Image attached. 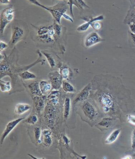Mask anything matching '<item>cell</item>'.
Returning <instances> with one entry per match:
<instances>
[{"instance_id":"cell-1","label":"cell","mask_w":135,"mask_h":159,"mask_svg":"<svg viewBox=\"0 0 135 159\" xmlns=\"http://www.w3.org/2000/svg\"><path fill=\"white\" fill-rule=\"evenodd\" d=\"M28 27L26 23L23 21H15L12 25V35L9 41L10 48H12L17 43L25 37L28 33Z\"/></svg>"},{"instance_id":"cell-2","label":"cell","mask_w":135,"mask_h":159,"mask_svg":"<svg viewBox=\"0 0 135 159\" xmlns=\"http://www.w3.org/2000/svg\"><path fill=\"white\" fill-rule=\"evenodd\" d=\"M98 101L105 113H112L115 110V99L112 94L108 92H104L99 93L98 95Z\"/></svg>"},{"instance_id":"cell-3","label":"cell","mask_w":135,"mask_h":159,"mask_svg":"<svg viewBox=\"0 0 135 159\" xmlns=\"http://www.w3.org/2000/svg\"><path fill=\"white\" fill-rule=\"evenodd\" d=\"M67 9L68 7L65 2H60L52 7H47L46 10L51 13L55 21L61 25V19L63 14L66 12Z\"/></svg>"},{"instance_id":"cell-4","label":"cell","mask_w":135,"mask_h":159,"mask_svg":"<svg viewBox=\"0 0 135 159\" xmlns=\"http://www.w3.org/2000/svg\"><path fill=\"white\" fill-rule=\"evenodd\" d=\"M14 10L12 7L6 8L1 13L0 24V31L1 35H3L7 25L13 21L14 19Z\"/></svg>"},{"instance_id":"cell-5","label":"cell","mask_w":135,"mask_h":159,"mask_svg":"<svg viewBox=\"0 0 135 159\" xmlns=\"http://www.w3.org/2000/svg\"><path fill=\"white\" fill-rule=\"evenodd\" d=\"M81 110L84 116L90 120L94 121L98 116V111L93 105L88 101L83 102Z\"/></svg>"},{"instance_id":"cell-6","label":"cell","mask_w":135,"mask_h":159,"mask_svg":"<svg viewBox=\"0 0 135 159\" xmlns=\"http://www.w3.org/2000/svg\"><path fill=\"white\" fill-rule=\"evenodd\" d=\"M50 83H51L52 89L59 90L61 88L63 82V78L58 71H54L49 73L48 75Z\"/></svg>"},{"instance_id":"cell-7","label":"cell","mask_w":135,"mask_h":159,"mask_svg":"<svg viewBox=\"0 0 135 159\" xmlns=\"http://www.w3.org/2000/svg\"><path fill=\"white\" fill-rule=\"evenodd\" d=\"M25 119V117H22V118L16 119V120L9 122L7 124L5 129H4L3 132L2 133L1 137V140H0L1 145H2L3 144L5 139L10 134V133L12 131V130L14 129V128Z\"/></svg>"},{"instance_id":"cell-8","label":"cell","mask_w":135,"mask_h":159,"mask_svg":"<svg viewBox=\"0 0 135 159\" xmlns=\"http://www.w3.org/2000/svg\"><path fill=\"white\" fill-rule=\"evenodd\" d=\"M105 41L102 38L98 33L96 32H92L88 34L85 38L84 40V45L86 48H90L95 44L101 43Z\"/></svg>"},{"instance_id":"cell-9","label":"cell","mask_w":135,"mask_h":159,"mask_svg":"<svg viewBox=\"0 0 135 159\" xmlns=\"http://www.w3.org/2000/svg\"><path fill=\"white\" fill-rule=\"evenodd\" d=\"M91 87H92L91 84H89L88 85H86V86L84 87V88L79 92L73 101L74 104H77L79 102H83L84 101L88 99L90 95V92L91 89Z\"/></svg>"},{"instance_id":"cell-10","label":"cell","mask_w":135,"mask_h":159,"mask_svg":"<svg viewBox=\"0 0 135 159\" xmlns=\"http://www.w3.org/2000/svg\"><path fill=\"white\" fill-rule=\"evenodd\" d=\"M104 19L103 15H99L98 16L95 18H87V20H86V23H83V25H79L77 28V30L79 32H84L88 30L90 26H91V23L94 22L100 21Z\"/></svg>"},{"instance_id":"cell-11","label":"cell","mask_w":135,"mask_h":159,"mask_svg":"<svg viewBox=\"0 0 135 159\" xmlns=\"http://www.w3.org/2000/svg\"><path fill=\"white\" fill-rule=\"evenodd\" d=\"M41 141L42 144L46 147L51 146L53 141L51 131L47 129H44L42 131Z\"/></svg>"},{"instance_id":"cell-12","label":"cell","mask_w":135,"mask_h":159,"mask_svg":"<svg viewBox=\"0 0 135 159\" xmlns=\"http://www.w3.org/2000/svg\"><path fill=\"white\" fill-rule=\"evenodd\" d=\"M45 98L44 96H35L34 97V103L35 105V109L38 113L40 114L44 108L45 106Z\"/></svg>"},{"instance_id":"cell-13","label":"cell","mask_w":135,"mask_h":159,"mask_svg":"<svg viewBox=\"0 0 135 159\" xmlns=\"http://www.w3.org/2000/svg\"><path fill=\"white\" fill-rule=\"evenodd\" d=\"M31 108V106H30V105L24 103H19L18 104L16 105L14 111L16 114L20 115L29 111Z\"/></svg>"},{"instance_id":"cell-14","label":"cell","mask_w":135,"mask_h":159,"mask_svg":"<svg viewBox=\"0 0 135 159\" xmlns=\"http://www.w3.org/2000/svg\"><path fill=\"white\" fill-rule=\"evenodd\" d=\"M28 88L31 93L33 95L39 96L43 95L41 91L40 84L38 81H34V82L30 83L28 85Z\"/></svg>"},{"instance_id":"cell-15","label":"cell","mask_w":135,"mask_h":159,"mask_svg":"<svg viewBox=\"0 0 135 159\" xmlns=\"http://www.w3.org/2000/svg\"><path fill=\"white\" fill-rule=\"evenodd\" d=\"M121 132V129H116L114 131H112L108 136L106 138L105 140V143L107 144H111L112 143H114L117 139L120 134Z\"/></svg>"},{"instance_id":"cell-16","label":"cell","mask_w":135,"mask_h":159,"mask_svg":"<svg viewBox=\"0 0 135 159\" xmlns=\"http://www.w3.org/2000/svg\"><path fill=\"white\" fill-rule=\"evenodd\" d=\"M39 84H40L41 91L42 92L43 95L49 94L50 92H51V89H52L51 83L46 80H41L39 82Z\"/></svg>"},{"instance_id":"cell-17","label":"cell","mask_w":135,"mask_h":159,"mask_svg":"<svg viewBox=\"0 0 135 159\" xmlns=\"http://www.w3.org/2000/svg\"><path fill=\"white\" fill-rule=\"evenodd\" d=\"M71 111V99L69 97H65L63 104V117L65 120L68 119Z\"/></svg>"},{"instance_id":"cell-18","label":"cell","mask_w":135,"mask_h":159,"mask_svg":"<svg viewBox=\"0 0 135 159\" xmlns=\"http://www.w3.org/2000/svg\"><path fill=\"white\" fill-rule=\"evenodd\" d=\"M112 122H113V119L109 117H105L102 119L97 125L100 127L109 129L112 126Z\"/></svg>"},{"instance_id":"cell-19","label":"cell","mask_w":135,"mask_h":159,"mask_svg":"<svg viewBox=\"0 0 135 159\" xmlns=\"http://www.w3.org/2000/svg\"><path fill=\"white\" fill-rule=\"evenodd\" d=\"M62 87L63 91L67 93H74L76 92L74 87L70 83L66 80H64L62 82Z\"/></svg>"},{"instance_id":"cell-20","label":"cell","mask_w":135,"mask_h":159,"mask_svg":"<svg viewBox=\"0 0 135 159\" xmlns=\"http://www.w3.org/2000/svg\"><path fill=\"white\" fill-rule=\"evenodd\" d=\"M37 39L39 41L44 43H53L55 41V38L52 37L48 34L44 35H38Z\"/></svg>"},{"instance_id":"cell-21","label":"cell","mask_w":135,"mask_h":159,"mask_svg":"<svg viewBox=\"0 0 135 159\" xmlns=\"http://www.w3.org/2000/svg\"><path fill=\"white\" fill-rule=\"evenodd\" d=\"M19 76L22 80H34L37 78V76L34 74L26 70L24 71L22 73H20Z\"/></svg>"},{"instance_id":"cell-22","label":"cell","mask_w":135,"mask_h":159,"mask_svg":"<svg viewBox=\"0 0 135 159\" xmlns=\"http://www.w3.org/2000/svg\"><path fill=\"white\" fill-rule=\"evenodd\" d=\"M0 88L2 92H10L12 89L10 81H3L2 80H0Z\"/></svg>"},{"instance_id":"cell-23","label":"cell","mask_w":135,"mask_h":159,"mask_svg":"<svg viewBox=\"0 0 135 159\" xmlns=\"http://www.w3.org/2000/svg\"><path fill=\"white\" fill-rule=\"evenodd\" d=\"M60 73L63 80H68L71 75V70L67 66H62L60 68Z\"/></svg>"},{"instance_id":"cell-24","label":"cell","mask_w":135,"mask_h":159,"mask_svg":"<svg viewBox=\"0 0 135 159\" xmlns=\"http://www.w3.org/2000/svg\"><path fill=\"white\" fill-rule=\"evenodd\" d=\"M42 53L43 54V55L47 59V62L49 64L50 67L52 68L55 67V66H56V62L55 58L52 57V56L50 53L45 52H42Z\"/></svg>"},{"instance_id":"cell-25","label":"cell","mask_w":135,"mask_h":159,"mask_svg":"<svg viewBox=\"0 0 135 159\" xmlns=\"http://www.w3.org/2000/svg\"><path fill=\"white\" fill-rule=\"evenodd\" d=\"M34 136H35V139L37 143L39 144H41V136H42V131L40 127L36 126L34 129Z\"/></svg>"},{"instance_id":"cell-26","label":"cell","mask_w":135,"mask_h":159,"mask_svg":"<svg viewBox=\"0 0 135 159\" xmlns=\"http://www.w3.org/2000/svg\"><path fill=\"white\" fill-rule=\"evenodd\" d=\"M53 28L55 30V34H56V37H59L61 34L62 33V27L61 25L60 24L57 23L56 21L54 22L53 23Z\"/></svg>"},{"instance_id":"cell-27","label":"cell","mask_w":135,"mask_h":159,"mask_svg":"<svg viewBox=\"0 0 135 159\" xmlns=\"http://www.w3.org/2000/svg\"><path fill=\"white\" fill-rule=\"evenodd\" d=\"M38 121V117L37 116V115L35 114L31 115L25 120V122H26V123L30 125H34L37 123Z\"/></svg>"},{"instance_id":"cell-28","label":"cell","mask_w":135,"mask_h":159,"mask_svg":"<svg viewBox=\"0 0 135 159\" xmlns=\"http://www.w3.org/2000/svg\"><path fill=\"white\" fill-rule=\"evenodd\" d=\"M67 4H68V5L69 7L70 14L71 15L72 18H74V13H73V9H72V8H73V6L74 5V6H76L78 8V6L77 4L75 2L74 0H68V1L67 2Z\"/></svg>"},{"instance_id":"cell-29","label":"cell","mask_w":135,"mask_h":159,"mask_svg":"<svg viewBox=\"0 0 135 159\" xmlns=\"http://www.w3.org/2000/svg\"><path fill=\"white\" fill-rule=\"evenodd\" d=\"M49 30V27L43 26V27H41L38 30L37 34L38 35H44L46 34H48Z\"/></svg>"},{"instance_id":"cell-30","label":"cell","mask_w":135,"mask_h":159,"mask_svg":"<svg viewBox=\"0 0 135 159\" xmlns=\"http://www.w3.org/2000/svg\"><path fill=\"white\" fill-rule=\"evenodd\" d=\"M78 6V9L83 10V8H90L85 3L83 0H74Z\"/></svg>"},{"instance_id":"cell-31","label":"cell","mask_w":135,"mask_h":159,"mask_svg":"<svg viewBox=\"0 0 135 159\" xmlns=\"http://www.w3.org/2000/svg\"><path fill=\"white\" fill-rule=\"evenodd\" d=\"M91 26L94 30L98 31L101 28V23L99 21L94 22L93 23H91Z\"/></svg>"},{"instance_id":"cell-32","label":"cell","mask_w":135,"mask_h":159,"mask_svg":"<svg viewBox=\"0 0 135 159\" xmlns=\"http://www.w3.org/2000/svg\"><path fill=\"white\" fill-rule=\"evenodd\" d=\"M127 120L129 123L135 126V116L133 115H129L127 116Z\"/></svg>"},{"instance_id":"cell-33","label":"cell","mask_w":135,"mask_h":159,"mask_svg":"<svg viewBox=\"0 0 135 159\" xmlns=\"http://www.w3.org/2000/svg\"><path fill=\"white\" fill-rule=\"evenodd\" d=\"M0 44H1V47H0V51L2 52L4 50L6 49L7 48L9 47V44H7L5 42H3V41H1L0 42Z\"/></svg>"},{"instance_id":"cell-34","label":"cell","mask_w":135,"mask_h":159,"mask_svg":"<svg viewBox=\"0 0 135 159\" xmlns=\"http://www.w3.org/2000/svg\"><path fill=\"white\" fill-rule=\"evenodd\" d=\"M29 1H30L31 3H32V4H34V5H36L37 6H39L40 7H42V8H43L44 9H47V7L45 6H43L42 4H41L39 2H38V1H37V0H29Z\"/></svg>"},{"instance_id":"cell-35","label":"cell","mask_w":135,"mask_h":159,"mask_svg":"<svg viewBox=\"0 0 135 159\" xmlns=\"http://www.w3.org/2000/svg\"><path fill=\"white\" fill-rule=\"evenodd\" d=\"M132 148L133 149L135 148V129L133 131L132 135Z\"/></svg>"},{"instance_id":"cell-36","label":"cell","mask_w":135,"mask_h":159,"mask_svg":"<svg viewBox=\"0 0 135 159\" xmlns=\"http://www.w3.org/2000/svg\"><path fill=\"white\" fill-rule=\"evenodd\" d=\"M63 18H65V19L67 20H68L69 21L71 22H74V20L72 19V17H71V16H69V15L66 14V13H65V14H63Z\"/></svg>"},{"instance_id":"cell-37","label":"cell","mask_w":135,"mask_h":159,"mask_svg":"<svg viewBox=\"0 0 135 159\" xmlns=\"http://www.w3.org/2000/svg\"><path fill=\"white\" fill-rule=\"evenodd\" d=\"M130 29L131 32L133 34H135V24H132L130 25Z\"/></svg>"},{"instance_id":"cell-38","label":"cell","mask_w":135,"mask_h":159,"mask_svg":"<svg viewBox=\"0 0 135 159\" xmlns=\"http://www.w3.org/2000/svg\"><path fill=\"white\" fill-rule=\"evenodd\" d=\"M0 1L2 4H9L10 3V0H0Z\"/></svg>"},{"instance_id":"cell-39","label":"cell","mask_w":135,"mask_h":159,"mask_svg":"<svg viewBox=\"0 0 135 159\" xmlns=\"http://www.w3.org/2000/svg\"><path fill=\"white\" fill-rule=\"evenodd\" d=\"M130 35H131V38H132L133 42V43L135 44V34L131 32V33H130Z\"/></svg>"},{"instance_id":"cell-40","label":"cell","mask_w":135,"mask_h":159,"mask_svg":"<svg viewBox=\"0 0 135 159\" xmlns=\"http://www.w3.org/2000/svg\"><path fill=\"white\" fill-rule=\"evenodd\" d=\"M123 159H132V157L130 156H126L124 157H123Z\"/></svg>"}]
</instances>
